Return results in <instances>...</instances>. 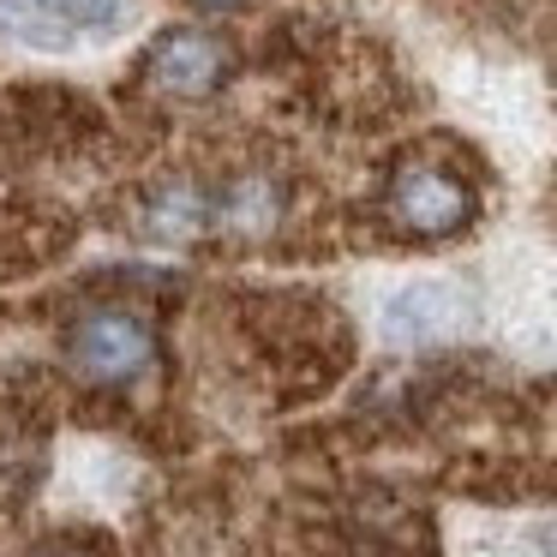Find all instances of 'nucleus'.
I'll use <instances>...</instances> for the list:
<instances>
[{"label": "nucleus", "mask_w": 557, "mask_h": 557, "mask_svg": "<svg viewBox=\"0 0 557 557\" xmlns=\"http://www.w3.org/2000/svg\"><path fill=\"white\" fill-rule=\"evenodd\" d=\"M145 228L157 240H198V234L216 228V205H210L205 186H162L157 198L145 205Z\"/></svg>", "instance_id": "obj_7"}, {"label": "nucleus", "mask_w": 557, "mask_h": 557, "mask_svg": "<svg viewBox=\"0 0 557 557\" xmlns=\"http://www.w3.org/2000/svg\"><path fill=\"white\" fill-rule=\"evenodd\" d=\"M210 205H216V228L210 234L258 240V234H270L282 222V186L264 181V174H240V181H228L222 193H210Z\"/></svg>", "instance_id": "obj_6"}, {"label": "nucleus", "mask_w": 557, "mask_h": 557, "mask_svg": "<svg viewBox=\"0 0 557 557\" xmlns=\"http://www.w3.org/2000/svg\"><path fill=\"white\" fill-rule=\"evenodd\" d=\"M193 7H240V0H193Z\"/></svg>", "instance_id": "obj_9"}, {"label": "nucleus", "mask_w": 557, "mask_h": 557, "mask_svg": "<svg viewBox=\"0 0 557 557\" xmlns=\"http://www.w3.org/2000/svg\"><path fill=\"white\" fill-rule=\"evenodd\" d=\"M138 25V0H0V37L18 49H85Z\"/></svg>", "instance_id": "obj_2"}, {"label": "nucleus", "mask_w": 557, "mask_h": 557, "mask_svg": "<svg viewBox=\"0 0 557 557\" xmlns=\"http://www.w3.org/2000/svg\"><path fill=\"white\" fill-rule=\"evenodd\" d=\"M234 54L216 30L205 25H174L162 30V42L145 54V85L162 90V97H186V102H205L222 90Z\"/></svg>", "instance_id": "obj_4"}, {"label": "nucleus", "mask_w": 557, "mask_h": 557, "mask_svg": "<svg viewBox=\"0 0 557 557\" xmlns=\"http://www.w3.org/2000/svg\"><path fill=\"white\" fill-rule=\"evenodd\" d=\"M528 540H533V552H540V557H557V516H552V521H540V528H533Z\"/></svg>", "instance_id": "obj_8"}, {"label": "nucleus", "mask_w": 557, "mask_h": 557, "mask_svg": "<svg viewBox=\"0 0 557 557\" xmlns=\"http://www.w3.org/2000/svg\"><path fill=\"white\" fill-rule=\"evenodd\" d=\"M389 216L396 228H408L413 240H456L473 222V193L456 174L432 169V162H408L389 181Z\"/></svg>", "instance_id": "obj_3"}, {"label": "nucleus", "mask_w": 557, "mask_h": 557, "mask_svg": "<svg viewBox=\"0 0 557 557\" xmlns=\"http://www.w3.org/2000/svg\"><path fill=\"white\" fill-rule=\"evenodd\" d=\"M468 324V294L456 282H408L401 294L384 300V336L396 348H425V342H444Z\"/></svg>", "instance_id": "obj_5"}, {"label": "nucleus", "mask_w": 557, "mask_h": 557, "mask_svg": "<svg viewBox=\"0 0 557 557\" xmlns=\"http://www.w3.org/2000/svg\"><path fill=\"white\" fill-rule=\"evenodd\" d=\"M66 360L90 389H133L157 372V330L126 306H97L66 330Z\"/></svg>", "instance_id": "obj_1"}, {"label": "nucleus", "mask_w": 557, "mask_h": 557, "mask_svg": "<svg viewBox=\"0 0 557 557\" xmlns=\"http://www.w3.org/2000/svg\"><path fill=\"white\" fill-rule=\"evenodd\" d=\"M49 557H66V552H49Z\"/></svg>", "instance_id": "obj_10"}]
</instances>
